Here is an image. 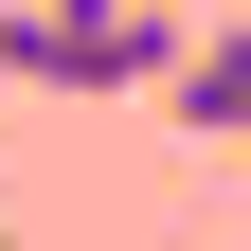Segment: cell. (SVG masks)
Wrapping results in <instances>:
<instances>
[{"mask_svg":"<svg viewBox=\"0 0 251 251\" xmlns=\"http://www.w3.org/2000/svg\"><path fill=\"white\" fill-rule=\"evenodd\" d=\"M179 18L162 0H0V72L18 90H179Z\"/></svg>","mask_w":251,"mask_h":251,"instance_id":"cell-1","label":"cell"},{"mask_svg":"<svg viewBox=\"0 0 251 251\" xmlns=\"http://www.w3.org/2000/svg\"><path fill=\"white\" fill-rule=\"evenodd\" d=\"M162 108L198 126V144H251V18H233V36H198V54H179V90H162Z\"/></svg>","mask_w":251,"mask_h":251,"instance_id":"cell-2","label":"cell"},{"mask_svg":"<svg viewBox=\"0 0 251 251\" xmlns=\"http://www.w3.org/2000/svg\"><path fill=\"white\" fill-rule=\"evenodd\" d=\"M0 251H18V233H0Z\"/></svg>","mask_w":251,"mask_h":251,"instance_id":"cell-3","label":"cell"}]
</instances>
